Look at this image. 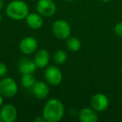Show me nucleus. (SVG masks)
I'll return each mask as SVG.
<instances>
[{
    "label": "nucleus",
    "instance_id": "13",
    "mask_svg": "<svg viewBox=\"0 0 122 122\" xmlns=\"http://www.w3.org/2000/svg\"><path fill=\"white\" fill-rule=\"evenodd\" d=\"M18 69H19V71L22 75H24V74H34L38 68L34 60H32L29 58H23L19 61Z\"/></svg>",
    "mask_w": 122,
    "mask_h": 122
},
{
    "label": "nucleus",
    "instance_id": "7",
    "mask_svg": "<svg viewBox=\"0 0 122 122\" xmlns=\"http://www.w3.org/2000/svg\"><path fill=\"white\" fill-rule=\"evenodd\" d=\"M39 43L34 37H25L19 42V50L25 55H30L38 50Z\"/></svg>",
    "mask_w": 122,
    "mask_h": 122
},
{
    "label": "nucleus",
    "instance_id": "14",
    "mask_svg": "<svg viewBox=\"0 0 122 122\" xmlns=\"http://www.w3.org/2000/svg\"><path fill=\"white\" fill-rule=\"evenodd\" d=\"M25 20L27 25L34 30L39 29L44 24L43 18L39 13H29L26 17Z\"/></svg>",
    "mask_w": 122,
    "mask_h": 122
},
{
    "label": "nucleus",
    "instance_id": "2",
    "mask_svg": "<svg viewBox=\"0 0 122 122\" xmlns=\"http://www.w3.org/2000/svg\"><path fill=\"white\" fill-rule=\"evenodd\" d=\"M29 14V6L23 0H13L6 8V14L13 20L25 19Z\"/></svg>",
    "mask_w": 122,
    "mask_h": 122
},
{
    "label": "nucleus",
    "instance_id": "20",
    "mask_svg": "<svg viewBox=\"0 0 122 122\" xmlns=\"http://www.w3.org/2000/svg\"><path fill=\"white\" fill-rule=\"evenodd\" d=\"M34 122H46L45 119H44V117L42 115H40V116H37L35 119H34Z\"/></svg>",
    "mask_w": 122,
    "mask_h": 122
},
{
    "label": "nucleus",
    "instance_id": "11",
    "mask_svg": "<svg viewBox=\"0 0 122 122\" xmlns=\"http://www.w3.org/2000/svg\"><path fill=\"white\" fill-rule=\"evenodd\" d=\"M49 59H50V55L49 52L46 49H41L37 50L34 60L38 69H44L49 65Z\"/></svg>",
    "mask_w": 122,
    "mask_h": 122
},
{
    "label": "nucleus",
    "instance_id": "9",
    "mask_svg": "<svg viewBox=\"0 0 122 122\" xmlns=\"http://www.w3.org/2000/svg\"><path fill=\"white\" fill-rule=\"evenodd\" d=\"M18 116L16 107L11 104H6L0 107V119L2 122H14Z\"/></svg>",
    "mask_w": 122,
    "mask_h": 122
},
{
    "label": "nucleus",
    "instance_id": "5",
    "mask_svg": "<svg viewBox=\"0 0 122 122\" xmlns=\"http://www.w3.org/2000/svg\"><path fill=\"white\" fill-rule=\"evenodd\" d=\"M44 79L49 85L57 86L62 82L63 75L57 66L51 65V66L46 67L44 71Z\"/></svg>",
    "mask_w": 122,
    "mask_h": 122
},
{
    "label": "nucleus",
    "instance_id": "1",
    "mask_svg": "<svg viewBox=\"0 0 122 122\" xmlns=\"http://www.w3.org/2000/svg\"><path fill=\"white\" fill-rule=\"evenodd\" d=\"M65 106L62 101L56 98L47 100L43 107L42 115L46 122H58L65 115Z\"/></svg>",
    "mask_w": 122,
    "mask_h": 122
},
{
    "label": "nucleus",
    "instance_id": "24",
    "mask_svg": "<svg viewBox=\"0 0 122 122\" xmlns=\"http://www.w3.org/2000/svg\"><path fill=\"white\" fill-rule=\"evenodd\" d=\"M66 2H73V1H75V0H65Z\"/></svg>",
    "mask_w": 122,
    "mask_h": 122
},
{
    "label": "nucleus",
    "instance_id": "27",
    "mask_svg": "<svg viewBox=\"0 0 122 122\" xmlns=\"http://www.w3.org/2000/svg\"><path fill=\"white\" fill-rule=\"evenodd\" d=\"M0 122H2V120H1V119H0Z\"/></svg>",
    "mask_w": 122,
    "mask_h": 122
},
{
    "label": "nucleus",
    "instance_id": "16",
    "mask_svg": "<svg viewBox=\"0 0 122 122\" xmlns=\"http://www.w3.org/2000/svg\"><path fill=\"white\" fill-rule=\"evenodd\" d=\"M66 45L68 49L72 52H77L81 48V42L76 37H69L66 41Z\"/></svg>",
    "mask_w": 122,
    "mask_h": 122
},
{
    "label": "nucleus",
    "instance_id": "19",
    "mask_svg": "<svg viewBox=\"0 0 122 122\" xmlns=\"http://www.w3.org/2000/svg\"><path fill=\"white\" fill-rule=\"evenodd\" d=\"M114 32L119 37H122V22L118 23L114 27Z\"/></svg>",
    "mask_w": 122,
    "mask_h": 122
},
{
    "label": "nucleus",
    "instance_id": "3",
    "mask_svg": "<svg viewBox=\"0 0 122 122\" xmlns=\"http://www.w3.org/2000/svg\"><path fill=\"white\" fill-rule=\"evenodd\" d=\"M19 91L18 84L10 77H4L0 80V93L4 98H13Z\"/></svg>",
    "mask_w": 122,
    "mask_h": 122
},
{
    "label": "nucleus",
    "instance_id": "21",
    "mask_svg": "<svg viewBox=\"0 0 122 122\" xmlns=\"http://www.w3.org/2000/svg\"><path fill=\"white\" fill-rule=\"evenodd\" d=\"M4 8V0H0V11Z\"/></svg>",
    "mask_w": 122,
    "mask_h": 122
},
{
    "label": "nucleus",
    "instance_id": "10",
    "mask_svg": "<svg viewBox=\"0 0 122 122\" xmlns=\"http://www.w3.org/2000/svg\"><path fill=\"white\" fill-rule=\"evenodd\" d=\"M32 91L34 95L39 100H44L49 94V89L48 83L44 81H36L32 87Z\"/></svg>",
    "mask_w": 122,
    "mask_h": 122
},
{
    "label": "nucleus",
    "instance_id": "25",
    "mask_svg": "<svg viewBox=\"0 0 122 122\" xmlns=\"http://www.w3.org/2000/svg\"><path fill=\"white\" fill-rule=\"evenodd\" d=\"M1 22H2V15L0 14V24H1Z\"/></svg>",
    "mask_w": 122,
    "mask_h": 122
},
{
    "label": "nucleus",
    "instance_id": "26",
    "mask_svg": "<svg viewBox=\"0 0 122 122\" xmlns=\"http://www.w3.org/2000/svg\"><path fill=\"white\" fill-rule=\"evenodd\" d=\"M120 71H121V75H122V65H121V69H120Z\"/></svg>",
    "mask_w": 122,
    "mask_h": 122
},
{
    "label": "nucleus",
    "instance_id": "17",
    "mask_svg": "<svg viewBox=\"0 0 122 122\" xmlns=\"http://www.w3.org/2000/svg\"><path fill=\"white\" fill-rule=\"evenodd\" d=\"M54 59L57 65H63L67 60V54L63 49H59L55 52L54 55Z\"/></svg>",
    "mask_w": 122,
    "mask_h": 122
},
{
    "label": "nucleus",
    "instance_id": "8",
    "mask_svg": "<svg viewBox=\"0 0 122 122\" xmlns=\"http://www.w3.org/2000/svg\"><path fill=\"white\" fill-rule=\"evenodd\" d=\"M109 105L110 101L108 97L103 93L95 94L91 97L90 100V106L97 112H103L106 110Z\"/></svg>",
    "mask_w": 122,
    "mask_h": 122
},
{
    "label": "nucleus",
    "instance_id": "15",
    "mask_svg": "<svg viewBox=\"0 0 122 122\" xmlns=\"http://www.w3.org/2000/svg\"><path fill=\"white\" fill-rule=\"evenodd\" d=\"M34 74H24L21 77V85L24 89H32L34 83L36 82L35 78L34 77Z\"/></svg>",
    "mask_w": 122,
    "mask_h": 122
},
{
    "label": "nucleus",
    "instance_id": "6",
    "mask_svg": "<svg viewBox=\"0 0 122 122\" xmlns=\"http://www.w3.org/2000/svg\"><path fill=\"white\" fill-rule=\"evenodd\" d=\"M37 12L44 17H51L56 12V4L53 0H39L36 4Z\"/></svg>",
    "mask_w": 122,
    "mask_h": 122
},
{
    "label": "nucleus",
    "instance_id": "22",
    "mask_svg": "<svg viewBox=\"0 0 122 122\" xmlns=\"http://www.w3.org/2000/svg\"><path fill=\"white\" fill-rule=\"evenodd\" d=\"M4 97L2 95V94L0 93V107L3 105V103H4Z\"/></svg>",
    "mask_w": 122,
    "mask_h": 122
},
{
    "label": "nucleus",
    "instance_id": "23",
    "mask_svg": "<svg viewBox=\"0 0 122 122\" xmlns=\"http://www.w3.org/2000/svg\"><path fill=\"white\" fill-rule=\"evenodd\" d=\"M100 1L103 3H109L110 1H111V0H100Z\"/></svg>",
    "mask_w": 122,
    "mask_h": 122
},
{
    "label": "nucleus",
    "instance_id": "12",
    "mask_svg": "<svg viewBox=\"0 0 122 122\" xmlns=\"http://www.w3.org/2000/svg\"><path fill=\"white\" fill-rule=\"evenodd\" d=\"M99 117L97 111L92 107H85L79 113V120L82 122H96Z\"/></svg>",
    "mask_w": 122,
    "mask_h": 122
},
{
    "label": "nucleus",
    "instance_id": "4",
    "mask_svg": "<svg viewBox=\"0 0 122 122\" xmlns=\"http://www.w3.org/2000/svg\"><path fill=\"white\" fill-rule=\"evenodd\" d=\"M52 32L58 39H67L71 34V27L67 21L64 19H58L53 24Z\"/></svg>",
    "mask_w": 122,
    "mask_h": 122
},
{
    "label": "nucleus",
    "instance_id": "18",
    "mask_svg": "<svg viewBox=\"0 0 122 122\" xmlns=\"http://www.w3.org/2000/svg\"><path fill=\"white\" fill-rule=\"evenodd\" d=\"M8 73V67L3 62H0V78H4Z\"/></svg>",
    "mask_w": 122,
    "mask_h": 122
}]
</instances>
